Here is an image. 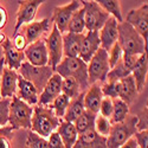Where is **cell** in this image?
Masks as SVG:
<instances>
[{"label": "cell", "instance_id": "cell-1", "mask_svg": "<svg viewBox=\"0 0 148 148\" xmlns=\"http://www.w3.org/2000/svg\"><path fill=\"white\" fill-rule=\"evenodd\" d=\"M63 119L57 117L51 106H39L33 107V114L31 120V132L38 134L39 136L47 139L52 133H55L60 125Z\"/></svg>", "mask_w": 148, "mask_h": 148}, {"label": "cell", "instance_id": "cell-2", "mask_svg": "<svg viewBox=\"0 0 148 148\" xmlns=\"http://www.w3.org/2000/svg\"><path fill=\"white\" fill-rule=\"evenodd\" d=\"M117 44L125 55L141 56L147 53V43L125 20L117 24Z\"/></svg>", "mask_w": 148, "mask_h": 148}, {"label": "cell", "instance_id": "cell-3", "mask_svg": "<svg viewBox=\"0 0 148 148\" xmlns=\"http://www.w3.org/2000/svg\"><path fill=\"white\" fill-rule=\"evenodd\" d=\"M55 72L62 78H73L79 85L82 91L89 88L88 81V64L79 58H68L64 57L55 69Z\"/></svg>", "mask_w": 148, "mask_h": 148}, {"label": "cell", "instance_id": "cell-4", "mask_svg": "<svg viewBox=\"0 0 148 148\" xmlns=\"http://www.w3.org/2000/svg\"><path fill=\"white\" fill-rule=\"evenodd\" d=\"M138 119L135 115H128L121 123L112 125V129L107 138V148H120L138 132Z\"/></svg>", "mask_w": 148, "mask_h": 148}, {"label": "cell", "instance_id": "cell-5", "mask_svg": "<svg viewBox=\"0 0 148 148\" xmlns=\"http://www.w3.org/2000/svg\"><path fill=\"white\" fill-rule=\"evenodd\" d=\"M33 107L23 102L17 96L11 98L8 107V125L13 130L31 129Z\"/></svg>", "mask_w": 148, "mask_h": 148}, {"label": "cell", "instance_id": "cell-6", "mask_svg": "<svg viewBox=\"0 0 148 148\" xmlns=\"http://www.w3.org/2000/svg\"><path fill=\"white\" fill-rule=\"evenodd\" d=\"M110 71L108 52L103 49H98L88 63V81L89 85L94 83H106L107 76Z\"/></svg>", "mask_w": 148, "mask_h": 148}, {"label": "cell", "instance_id": "cell-7", "mask_svg": "<svg viewBox=\"0 0 148 148\" xmlns=\"http://www.w3.org/2000/svg\"><path fill=\"white\" fill-rule=\"evenodd\" d=\"M18 71H19V75L24 79L29 81L30 83H32L34 85V88L37 89L38 94H40L43 91L45 84L55 73L49 65H46V66H33L30 63H27L26 60L21 64V66L19 68Z\"/></svg>", "mask_w": 148, "mask_h": 148}, {"label": "cell", "instance_id": "cell-8", "mask_svg": "<svg viewBox=\"0 0 148 148\" xmlns=\"http://www.w3.org/2000/svg\"><path fill=\"white\" fill-rule=\"evenodd\" d=\"M82 7L84 10V21L85 29L88 31H96L98 32L106 21L110 18V16L97 4L95 0H82Z\"/></svg>", "mask_w": 148, "mask_h": 148}, {"label": "cell", "instance_id": "cell-9", "mask_svg": "<svg viewBox=\"0 0 148 148\" xmlns=\"http://www.w3.org/2000/svg\"><path fill=\"white\" fill-rule=\"evenodd\" d=\"M45 45H46L47 56H49L47 65L55 72V69L57 68V65L62 62V59L64 58V56H63V39H62L60 32L58 31V29L55 25H52V30L45 38Z\"/></svg>", "mask_w": 148, "mask_h": 148}, {"label": "cell", "instance_id": "cell-10", "mask_svg": "<svg viewBox=\"0 0 148 148\" xmlns=\"http://www.w3.org/2000/svg\"><path fill=\"white\" fill-rule=\"evenodd\" d=\"M82 7V4L78 0H72L69 4L63 5V6H56L52 12V18H51V24L55 25L60 34H64L68 32L69 23L72 17V14L75 13L77 10Z\"/></svg>", "mask_w": 148, "mask_h": 148}, {"label": "cell", "instance_id": "cell-11", "mask_svg": "<svg viewBox=\"0 0 148 148\" xmlns=\"http://www.w3.org/2000/svg\"><path fill=\"white\" fill-rule=\"evenodd\" d=\"M17 3L19 5V8L17 11V23L14 26V33L19 32L20 27L34 21L37 11L44 1H42V0H24V1Z\"/></svg>", "mask_w": 148, "mask_h": 148}, {"label": "cell", "instance_id": "cell-12", "mask_svg": "<svg viewBox=\"0 0 148 148\" xmlns=\"http://www.w3.org/2000/svg\"><path fill=\"white\" fill-rule=\"evenodd\" d=\"M125 21H127L129 25H132L135 29V31L147 43V33H148V4L147 3L142 4L138 8L130 10L127 13Z\"/></svg>", "mask_w": 148, "mask_h": 148}, {"label": "cell", "instance_id": "cell-13", "mask_svg": "<svg viewBox=\"0 0 148 148\" xmlns=\"http://www.w3.org/2000/svg\"><path fill=\"white\" fill-rule=\"evenodd\" d=\"M25 59L33 66H46L49 63V56L45 45V39H39L31 43L24 50Z\"/></svg>", "mask_w": 148, "mask_h": 148}, {"label": "cell", "instance_id": "cell-14", "mask_svg": "<svg viewBox=\"0 0 148 148\" xmlns=\"http://www.w3.org/2000/svg\"><path fill=\"white\" fill-rule=\"evenodd\" d=\"M138 58H139V56L123 53L121 60L113 69H110L106 82H117L122 78H126L127 76H129L135 66V64H136Z\"/></svg>", "mask_w": 148, "mask_h": 148}, {"label": "cell", "instance_id": "cell-15", "mask_svg": "<svg viewBox=\"0 0 148 148\" xmlns=\"http://www.w3.org/2000/svg\"><path fill=\"white\" fill-rule=\"evenodd\" d=\"M62 81H63V78L55 72L45 84L43 91L39 94L38 97L39 106H50L62 94Z\"/></svg>", "mask_w": 148, "mask_h": 148}, {"label": "cell", "instance_id": "cell-16", "mask_svg": "<svg viewBox=\"0 0 148 148\" xmlns=\"http://www.w3.org/2000/svg\"><path fill=\"white\" fill-rule=\"evenodd\" d=\"M52 26V24L49 18H43L38 21H32L27 25L24 26V36L27 45L31 43H34L39 39H43L42 37L46 34L47 32H50V29Z\"/></svg>", "mask_w": 148, "mask_h": 148}, {"label": "cell", "instance_id": "cell-17", "mask_svg": "<svg viewBox=\"0 0 148 148\" xmlns=\"http://www.w3.org/2000/svg\"><path fill=\"white\" fill-rule=\"evenodd\" d=\"M3 47V52H4V63L6 65V68L11 69V70H19V68L21 66V64L25 62V55L24 51H19L13 46L12 40L6 38V40L1 44Z\"/></svg>", "mask_w": 148, "mask_h": 148}, {"label": "cell", "instance_id": "cell-18", "mask_svg": "<svg viewBox=\"0 0 148 148\" xmlns=\"http://www.w3.org/2000/svg\"><path fill=\"white\" fill-rule=\"evenodd\" d=\"M100 47H101V42H100V37H98V32L88 31L87 33H84L78 57L84 62V63L88 64L89 60L91 59V57L96 53V51Z\"/></svg>", "mask_w": 148, "mask_h": 148}, {"label": "cell", "instance_id": "cell-19", "mask_svg": "<svg viewBox=\"0 0 148 148\" xmlns=\"http://www.w3.org/2000/svg\"><path fill=\"white\" fill-rule=\"evenodd\" d=\"M16 96L19 100L27 103L31 107H34L38 104V97H39L38 91H37V89L34 88V85L32 83L24 79L19 73H18V81H17Z\"/></svg>", "mask_w": 148, "mask_h": 148}, {"label": "cell", "instance_id": "cell-20", "mask_svg": "<svg viewBox=\"0 0 148 148\" xmlns=\"http://www.w3.org/2000/svg\"><path fill=\"white\" fill-rule=\"evenodd\" d=\"M117 20L113 17H110L103 27L98 31V37L101 42V49L106 50L107 52L112 49V46L117 43Z\"/></svg>", "mask_w": 148, "mask_h": 148}, {"label": "cell", "instance_id": "cell-21", "mask_svg": "<svg viewBox=\"0 0 148 148\" xmlns=\"http://www.w3.org/2000/svg\"><path fill=\"white\" fill-rule=\"evenodd\" d=\"M17 81L18 72L5 66L0 78V97L10 98V100L14 97L17 91Z\"/></svg>", "mask_w": 148, "mask_h": 148}, {"label": "cell", "instance_id": "cell-22", "mask_svg": "<svg viewBox=\"0 0 148 148\" xmlns=\"http://www.w3.org/2000/svg\"><path fill=\"white\" fill-rule=\"evenodd\" d=\"M102 100H103V94L101 90L100 83H94L89 85V88L84 91V97H83L84 108L90 113H94L96 115L98 114Z\"/></svg>", "mask_w": 148, "mask_h": 148}, {"label": "cell", "instance_id": "cell-23", "mask_svg": "<svg viewBox=\"0 0 148 148\" xmlns=\"http://www.w3.org/2000/svg\"><path fill=\"white\" fill-rule=\"evenodd\" d=\"M138 95L139 92L136 90V85H135L132 75L117 81V98L130 106L135 101V98L138 97Z\"/></svg>", "mask_w": 148, "mask_h": 148}, {"label": "cell", "instance_id": "cell-24", "mask_svg": "<svg viewBox=\"0 0 148 148\" xmlns=\"http://www.w3.org/2000/svg\"><path fill=\"white\" fill-rule=\"evenodd\" d=\"M84 33L66 32L62 34L63 39V56L68 58H76L79 56V49L83 40Z\"/></svg>", "mask_w": 148, "mask_h": 148}, {"label": "cell", "instance_id": "cell-25", "mask_svg": "<svg viewBox=\"0 0 148 148\" xmlns=\"http://www.w3.org/2000/svg\"><path fill=\"white\" fill-rule=\"evenodd\" d=\"M72 148H107V138L101 136L92 129L79 134Z\"/></svg>", "mask_w": 148, "mask_h": 148}, {"label": "cell", "instance_id": "cell-26", "mask_svg": "<svg viewBox=\"0 0 148 148\" xmlns=\"http://www.w3.org/2000/svg\"><path fill=\"white\" fill-rule=\"evenodd\" d=\"M147 72H148V59H147V53H143V55L139 56L136 64H135V66L130 73L132 77L134 78L138 92L143 91V89L146 88Z\"/></svg>", "mask_w": 148, "mask_h": 148}, {"label": "cell", "instance_id": "cell-27", "mask_svg": "<svg viewBox=\"0 0 148 148\" xmlns=\"http://www.w3.org/2000/svg\"><path fill=\"white\" fill-rule=\"evenodd\" d=\"M56 132L58 133L59 138L65 148H72L73 145L76 143L77 138H78V133L72 122H66L63 120L60 122V125L58 126Z\"/></svg>", "mask_w": 148, "mask_h": 148}, {"label": "cell", "instance_id": "cell-28", "mask_svg": "<svg viewBox=\"0 0 148 148\" xmlns=\"http://www.w3.org/2000/svg\"><path fill=\"white\" fill-rule=\"evenodd\" d=\"M83 97H84V91L81 92L76 98L73 100H70V103H69V107L65 112V115L63 117L64 121L66 122H75L79 116L85 110L84 108V102H83Z\"/></svg>", "mask_w": 148, "mask_h": 148}, {"label": "cell", "instance_id": "cell-29", "mask_svg": "<svg viewBox=\"0 0 148 148\" xmlns=\"http://www.w3.org/2000/svg\"><path fill=\"white\" fill-rule=\"evenodd\" d=\"M128 115H129V106L127 103H125L122 100H120V98H114L113 100V113L109 119V121L112 122V125L123 122Z\"/></svg>", "mask_w": 148, "mask_h": 148}, {"label": "cell", "instance_id": "cell-30", "mask_svg": "<svg viewBox=\"0 0 148 148\" xmlns=\"http://www.w3.org/2000/svg\"><path fill=\"white\" fill-rule=\"evenodd\" d=\"M96 116H97L96 114L90 113V112H88V110H84V112L81 114V116L73 122V125H75V128H76L78 135L94 129Z\"/></svg>", "mask_w": 148, "mask_h": 148}, {"label": "cell", "instance_id": "cell-31", "mask_svg": "<svg viewBox=\"0 0 148 148\" xmlns=\"http://www.w3.org/2000/svg\"><path fill=\"white\" fill-rule=\"evenodd\" d=\"M97 4L100 5L107 13L117 20V23H122V12H121V3L117 0H98Z\"/></svg>", "mask_w": 148, "mask_h": 148}, {"label": "cell", "instance_id": "cell-32", "mask_svg": "<svg viewBox=\"0 0 148 148\" xmlns=\"http://www.w3.org/2000/svg\"><path fill=\"white\" fill-rule=\"evenodd\" d=\"M85 30V21H84V10L81 7L77 10L75 13L72 14L70 23H69V27L68 32L71 33H84Z\"/></svg>", "mask_w": 148, "mask_h": 148}, {"label": "cell", "instance_id": "cell-33", "mask_svg": "<svg viewBox=\"0 0 148 148\" xmlns=\"http://www.w3.org/2000/svg\"><path fill=\"white\" fill-rule=\"evenodd\" d=\"M81 92H83L79 88L78 83L73 78H63L62 81V94L69 97L70 100L76 98Z\"/></svg>", "mask_w": 148, "mask_h": 148}, {"label": "cell", "instance_id": "cell-34", "mask_svg": "<svg viewBox=\"0 0 148 148\" xmlns=\"http://www.w3.org/2000/svg\"><path fill=\"white\" fill-rule=\"evenodd\" d=\"M69 103H70V98L66 97V96L63 95V94H60L50 106H51V108L53 109V112H55V114L57 115V117L63 119L64 115H65L66 109H68V107H69Z\"/></svg>", "mask_w": 148, "mask_h": 148}, {"label": "cell", "instance_id": "cell-35", "mask_svg": "<svg viewBox=\"0 0 148 148\" xmlns=\"http://www.w3.org/2000/svg\"><path fill=\"white\" fill-rule=\"evenodd\" d=\"M110 129H112V122L109 121V119L103 117L101 115H97L96 116V120H95L94 130L97 134H100L101 136L108 138V135L110 133Z\"/></svg>", "mask_w": 148, "mask_h": 148}, {"label": "cell", "instance_id": "cell-36", "mask_svg": "<svg viewBox=\"0 0 148 148\" xmlns=\"http://www.w3.org/2000/svg\"><path fill=\"white\" fill-rule=\"evenodd\" d=\"M25 148H47V140L30 130L26 136Z\"/></svg>", "mask_w": 148, "mask_h": 148}, {"label": "cell", "instance_id": "cell-37", "mask_svg": "<svg viewBox=\"0 0 148 148\" xmlns=\"http://www.w3.org/2000/svg\"><path fill=\"white\" fill-rule=\"evenodd\" d=\"M13 132L11 126L0 127V148H12Z\"/></svg>", "mask_w": 148, "mask_h": 148}, {"label": "cell", "instance_id": "cell-38", "mask_svg": "<svg viewBox=\"0 0 148 148\" xmlns=\"http://www.w3.org/2000/svg\"><path fill=\"white\" fill-rule=\"evenodd\" d=\"M122 56H123V52H122V50H121V47H120V45L117 44V43H115L113 46H112V49L108 51V60H109V66H110V69H113L119 62L121 60V58H122Z\"/></svg>", "mask_w": 148, "mask_h": 148}, {"label": "cell", "instance_id": "cell-39", "mask_svg": "<svg viewBox=\"0 0 148 148\" xmlns=\"http://www.w3.org/2000/svg\"><path fill=\"white\" fill-rule=\"evenodd\" d=\"M101 90L103 94V97L108 98H117V82H106L101 84Z\"/></svg>", "mask_w": 148, "mask_h": 148}, {"label": "cell", "instance_id": "cell-40", "mask_svg": "<svg viewBox=\"0 0 148 148\" xmlns=\"http://www.w3.org/2000/svg\"><path fill=\"white\" fill-rule=\"evenodd\" d=\"M10 98H1L0 100V127H5L8 123V107Z\"/></svg>", "mask_w": 148, "mask_h": 148}, {"label": "cell", "instance_id": "cell-41", "mask_svg": "<svg viewBox=\"0 0 148 148\" xmlns=\"http://www.w3.org/2000/svg\"><path fill=\"white\" fill-rule=\"evenodd\" d=\"M138 119V123H136V129L138 132L140 130H147V125H148V109L147 106H145L140 112L138 113V115H135Z\"/></svg>", "mask_w": 148, "mask_h": 148}, {"label": "cell", "instance_id": "cell-42", "mask_svg": "<svg viewBox=\"0 0 148 148\" xmlns=\"http://www.w3.org/2000/svg\"><path fill=\"white\" fill-rule=\"evenodd\" d=\"M98 113H100V115L103 116V117L110 119V116H112V113H113V100H112V98L103 97Z\"/></svg>", "mask_w": 148, "mask_h": 148}, {"label": "cell", "instance_id": "cell-43", "mask_svg": "<svg viewBox=\"0 0 148 148\" xmlns=\"http://www.w3.org/2000/svg\"><path fill=\"white\" fill-rule=\"evenodd\" d=\"M133 139L138 145V148H148V130H140L134 134Z\"/></svg>", "mask_w": 148, "mask_h": 148}, {"label": "cell", "instance_id": "cell-44", "mask_svg": "<svg viewBox=\"0 0 148 148\" xmlns=\"http://www.w3.org/2000/svg\"><path fill=\"white\" fill-rule=\"evenodd\" d=\"M12 44L13 46L19 51H24L27 46V43H26V39H25V36L23 33H14V37H13V40H12Z\"/></svg>", "mask_w": 148, "mask_h": 148}, {"label": "cell", "instance_id": "cell-45", "mask_svg": "<svg viewBox=\"0 0 148 148\" xmlns=\"http://www.w3.org/2000/svg\"><path fill=\"white\" fill-rule=\"evenodd\" d=\"M46 140H47V148H65L57 132L52 133Z\"/></svg>", "mask_w": 148, "mask_h": 148}, {"label": "cell", "instance_id": "cell-46", "mask_svg": "<svg viewBox=\"0 0 148 148\" xmlns=\"http://www.w3.org/2000/svg\"><path fill=\"white\" fill-rule=\"evenodd\" d=\"M8 20V16H7V11L5 7L0 6V30H3Z\"/></svg>", "mask_w": 148, "mask_h": 148}, {"label": "cell", "instance_id": "cell-47", "mask_svg": "<svg viewBox=\"0 0 148 148\" xmlns=\"http://www.w3.org/2000/svg\"><path fill=\"white\" fill-rule=\"evenodd\" d=\"M120 148H138V145H136V142H135V140L132 138V139H129L123 146H121Z\"/></svg>", "mask_w": 148, "mask_h": 148}, {"label": "cell", "instance_id": "cell-48", "mask_svg": "<svg viewBox=\"0 0 148 148\" xmlns=\"http://www.w3.org/2000/svg\"><path fill=\"white\" fill-rule=\"evenodd\" d=\"M5 68V63H4V58L0 57V78H1V73H3V70ZM0 100H1V97H0Z\"/></svg>", "mask_w": 148, "mask_h": 148}, {"label": "cell", "instance_id": "cell-49", "mask_svg": "<svg viewBox=\"0 0 148 148\" xmlns=\"http://www.w3.org/2000/svg\"><path fill=\"white\" fill-rule=\"evenodd\" d=\"M6 38H7V37L5 36V33L0 31V45H1V44H3V43L6 40Z\"/></svg>", "mask_w": 148, "mask_h": 148}]
</instances>
